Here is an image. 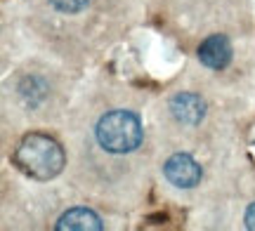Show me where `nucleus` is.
<instances>
[{
    "instance_id": "obj_3",
    "label": "nucleus",
    "mask_w": 255,
    "mask_h": 231,
    "mask_svg": "<svg viewBox=\"0 0 255 231\" xmlns=\"http://www.w3.org/2000/svg\"><path fill=\"white\" fill-rule=\"evenodd\" d=\"M163 175L177 189H191L201 182V167L189 154H175L165 160Z\"/></svg>"
},
{
    "instance_id": "obj_5",
    "label": "nucleus",
    "mask_w": 255,
    "mask_h": 231,
    "mask_svg": "<svg viewBox=\"0 0 255 231\" xmlns=\"http://www.w3.org/2000/svg\"><path fill=\"white\" fill-rule=\"evenodd\" d=\"M199 59L203 66L208 69H225V66L232 62V45L225 36H210L206 38L199 47Z\"/></svg>"
},
{
    "instance_id": "obj_4",
    "label": "nucleus",
    "mask_w": 255,
    "mask_h": 231,
    "mask_svg": "<svg viewBox=\"0 0 255 231\" xmlns=\"http://www.w3.org/2000/svg\"><path fill=\"white\" fill-rule=\"evenodd\" d=\"M170 113L182 125H199L203 116H206V102L199 94L180 92L170 99Z\"/></svg>"
},
{
    "instance_id": "obj_1",
    "label": "nucleus",
    "mask_w": 255,
    "mask_h": 231,
    "mask_svg": "<svg viewBox=\"0 0 255 231\" xmlns=\"http://www.w3.org/2000/svg\"><path fill=\"white\" fill-rule=\"evenodd\" d=\"M14 165L24 172V175L47 182L62 172L64 167V151L59 147V142L47 135H26L21 139V144L14 151Z\"/></svg>"
},
{
    "instance_id": "obj_8",
    "label": "nucleus",
    "mask_w": 255,
    "mask_h": 231,
    "mask_svg": "<svg viewBox=\"0 0 255 231\" xmlns=\"http://www.w3.org/2000/svg\"><path fill=\"white\" fill-rule=\"evenodd\" d=\"M246 227H248L251 231H255V203L246 210Z\"/></svg>"
},
{
    "instance_id": "obj_7",
    "label": "nucleus",
    "mask_w": 255,
    "mask_h": 231,
    "mask_svg": "<svg viewBox=\"0 0 255 231\" xmlns=\"http://www.w3.org/2000/svg\"><path fill=\"white\" fill-rule=\"evenodd\" d=\"M88 2L90 0H50V5L64 14H76V12H81V9L88 7Z\"/></svg>"
},
{
    "instance_id": "obj_6",
    "label": "nucleus",
    "mask_w": 255,
    "mask_h": 231,
    "mask_svg": "<svg viewBox=\"0 0 255 231\" xmlns=\"http://www.w3.org/2000/svg\"><path fill=\"white\" fill-rule=\"evenodd\" d=\"M102 220L88 208H71L57 222V231H100Z\"/></svg>"
},
{
    "instance_id": "obj_2",
    "label": "nucleus",
    "mask_w": 255,
    "mask_h": 231,
    "mask_svg": "<svg viewBox=\"0 0 255 231\" xmlns=\"http://www.w3.org/2000/svg\"><path fill=\"white\" fill-rule=\"evenodd\" d=\"M95 135L109 154H130L142 144V123L130 111H109L100 118Z\"/></svg>"
}]
</instances>
